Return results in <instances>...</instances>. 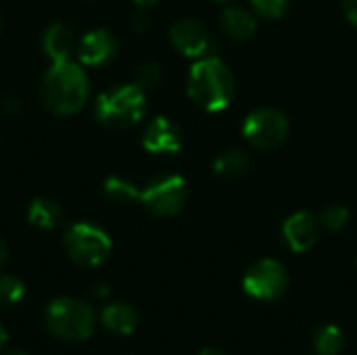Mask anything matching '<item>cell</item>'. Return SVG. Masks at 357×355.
<instances>
[{
    "label": "cell",
    "instance_id": "13",
    "mask_svg": "<svg viewBox=\"0 0 357 355\" xmlns=\"http://www.w3.org/2000/svg\"><path fill=\"white\" fill-rule=\"evenodd\" d=\"M75 46H77L75 36H73L71 27L65 23L56 21V23L48 25L42 33V50L52 63L67 61L71 56V52L75 50Z\"/></svg>",
    "mask_w": 357,
    "mask_h": 355
},
{
    "label": "cell",
    "instance_id": "2",
    "mask_svg": "<svg viewBox=\"0 0 357 355\" xmlns=\"http://www.w3.org/2000/svg\"><path fill=\"white\" fill-rule=\"evenodd\" d=\"M188 96L205 111H224L234 98V77L218 56H201L188 75Z\"/></svg>",
    "mask_w": 357,
    "mask_h": 355
},
{
    "label": "cell",
    "instance_id": "24",
    "mask_svg": "<svg viewBox=\"0 0 357 355\" xmlns=\"http://www.w3.org/2000/svg\"><path fill=\"white\" fill-rule=\"evenodd\" d=\"M21 109V103L13 96H6V98H0V113L2 115H15L19 113Z\"/></svg>",
    "mask_w": 357,
    "mask_h": 355
},
{
    "label": "cell",
    "instance_id": "12",
    "mask_svg": "<svg viewBox=\"0 0 357 355\" xmlns=\"http://www.w3.org/2000/svg\"><path fill=\"white\" fill-rule=\"evenodd\" d=\"M169 40L184 56H192V59L203 56L209 48L207 29L195 19L176 21L169 29Z\"/></svg>",
    "mask_w": 357,
    "mask_h": 355
},
{
    "label": "cell",
    "instance_id": "19",
    "mask_svg": "<svg viewBox=\"0 0 357 355\" xmlns=\"http://www.w3.org/2000/svg\"><path fill=\"white\" fill-rule=\"evenodd\" d=\"M25 299V282L13 274H0V308H15Z\"/></svg>",
    "mask_w": 357,
    "mask_h": 355
},
{
    "label": "cell",
    "instance_id": "28",
    "mask_svg": "<svg viewBox=\"0 0 357 355\" xmlns=\"http://www.w3.org/2000/svg\"><path fill=\"white\" fill-rule=\"evenodd\" d=\"M6 343H8V333H6V328H4V324H2V320H0V354H2V349L6 347Z\"/></svg>",
    "mask_w": 357,
    "mask_h": 355
},
{
    "label": "cell",
    "instance_id": "27",
    "mask_svg": "<svg viewBox=\"0 0 357 355\" xmlns=\"http://www.w3.org/2000/svg\"><path fill=\"white\" fill-rule=\"evenodd\" d=\"M6 259H8V247H6L4 239L0 236V270H2V266L6 264Z\"/></svg>",
    "mask_w": 357,
    "mask_h": 355
},
{
    "label": "cell",
    "instance_id": "32",
    "mask_svg": "<svg viewBox=\"0 0 357 355\" xmlns=\"http://www.w3.org/2000/svg\"><path fill=\"white\" fill-rule=\"evenodd\" d=\"M0 27H2V21H0Z\"/></svg>",
    "mask_w": 357,
    "mask_h": 355
},
{
    "label": "cell",
    "instance_id": "22",
    "mask_svg": "<svg viewBox=\"0 0 357 355\" xmlns=\"http://www.w3.org/2000/svg\"><path fill=\"white\" fill-rule=\"evenodd\" d=\"M163 80V73H161V67L157 63H142L138 69H136V86H140L144 92L159 86Z\"/></svg>",
    "mask_w": 357,
    "mask_h": 355
},
{
    "label": "cell",
    "instance_id": "26",
    "mask_svg": "<svg viewBox=\"0 0 357 355\" xmlns=\"http://www.w3.org/2000/svg\"><path fill=\"white\" fill-rule=\"evenodd\" d=\"M92 295L98 297V299H105V297L109 295V287H107V285H96V287L92 289Z\"/></svg>",
    "mask_w": 357,
    "mask_h": 355
},
{
    "label": "cell",
    "instance_id": "20",
    "mask_svg": "<svg viewBox=\"0 0 357 355\" xmlns=\"http://www.w3.org/2000/svg\"><path fill=\"white\" fill-rule=\"evenodd\" d=\"M343 349V333L337 326H324L316 335V352L318 355H337Z\"/></svg>",
    "mask_w": 357,
    "mask_h": 355
},
{
    "label": "cell",
    "instance_id": "15",
    "mask_svg": "<svg viewBox=\"0 0 357 355\" xmlns=\"http://www.w3.org/2000/svg\"><path fill=\"white\" fill-rule=\"evenodd\" d=\"M222 27L232 40H247L255 33L257 21L253 13L243 6H228L222 13Z\"/></svg>",
    "mask_w": 357,
    "mask_h": 355
},
{
    "label": "cell",
    "instance_id": "29",
    "mask_svg": "<svg viewBox=\"0 0 357 355\" xmlns=\"http://www.w3.org/2000/svg\"><path fill=\"white\" fill-rule=\"evenodd\" d=\"M134 2H136V6H138V8H149V6L157 4L159 0H134Z\"/></svg>",
    "mask_w": 357,
    "mask_h": 355
},
{
    "label": "cell",
    "instance_id": "33",
    "mask_svg": "<svg viewBox=\"0 0 357 355\" xmlns=\"http://www.w3.org/2000/svg\"><path fill=\"white\" fill-rule=\"evenodd\" d=\"M220 2H224V0H220Z\"/></svg>",
    "mask_w": 357,
    "mask_h": 355
},
{
    "label": "cell",
    "instance_id": "16",
    "mask_svg": "<svg viewBox=\"0 0 357 355\" xmlns=\"http://www.w3.org/2000/svg\"><path fill=\"white\" fill-rule=\"evenodd\" d=\"M63 211L56 201L48 197H36L27 205V222L38 230H52L61 224Z\"/></svg>",
    "mask_w": 357,
    "mask_h": 355
},
{
    "label": "cell",
    "instance_id": "8",
    "mask_svg": "<svg viewBox=\"0 0 357 355\" xmlns=\"http://www.w3.org/2000/svg\"><path fill=\"white\" fill-rule=\"evenodd\" d=\"M287 287H289L287 270L276 259H261L253 264L243 278L245 293L261 301L278 299L280 295H284Z\"/></svg>",
    "mask_w": 357,
    "mask_h": 355
},
{
    "label": "cell",
    "instance_id": "14",
    "mask_svg": "<svg viewBox=\"0 0 357 355\" xmlns=\"http://www.w3.org/2000/svg\"><path fill=\"white\" fill-rule=\"evenodd\" d=\"M138 322H140L138 312L130 303H123V301H113V303L105 305L100 312L102 328L113 335H119V337H128V335L136 333Z\"/></svg>",
    "mask_w": 357,
    "mask_h": 355
},
{
    "label": "cell",
    "instance_id": "1",
    "mask_svg": "<svg viewBox=\"0 0 357 355\" xmlns=\"http://www.w3.org/2000/svg\"><path fill=\"white\" fill-rule=\"evenodd\" d=\"M90 96V80L79 63L67 59L52 63L40 82V100L54 115L77 113Z\"/></svg>",
    "mask_w": 357,
    "mask_h": 355
},
{
    "label": "cell",
    "instance_id": "7",
    "mask_svg": "<svg viewBox=\"0 0 357 355\" xmlns=\"http://www.w3.org/2000/svg\"><path fill=\"white\" fill-rule=\"evenodd\" d=\"M138 201L153 216H176L186 201V182L182 176H161L140 190Z\"/></svg>",
    "mask_w": 357,
    "mask_h": 355
},
{
    "label": "cell",
    "instance_id": "25",
    "mask_svg": "<svg viewBox=\"0 0 357 355\" xmlns=\"http://www.w3.org/2000/svg\"><path fill=\"white\" fill-rule=\"evenodd\" d=\"M341 4H343V13H345V17L357 25V0H341Z\"/></svg>",
    "mask_w": 357,
    "mask_h": 355
},
{
    "label": "cell",
    "instance_id": "11",
    "mask_svg": "<svg viewBox=\"0 0 357 355\" xmlns=\"http://www.w3.org/2000/svg\"><path fill=\"white\" fill-rule=\"evenodd\" d=\"M142 146L153 155H174L182 146V136L178 126L169 117H155L144 134H142Z\"/></svg>",
    "mask_w": 357,
    "mask_h": 355
},
{
    "label": "cell",
    "instance_id": "6",
    "mask_svg": "<svg viewBox=\"0 0 357 355\" xmlns=\"http://www.w3.org/2000/svg\"><path fill=\"white\" fill-rule=\"evenodd\" d=\"M243 136L257 149H276L289 136V119L278 109H257L245 119Z\"/></svg>",
    "mask_w": 357,
    "mask_h": 355
},
{
    "label": "cell",
    "instance_id": "21",
    "mask_svg": "<svg viewBox=\"0 0 357 355\" xmlns=\"http://www.w3.org/2000/svg\"><path fill=\"white\" fill-rule=\"evenodd\" d=\"M318 220H320V226H324L328 230H341L349 222V209L343 205H331L322 211V216Z\"/></svg>",
    "mask_w": 357,
    "mask_h": 355
},
{
    "label": "cell",
    "instance_id": "3",
    "mask_svg": "<svg viewBox=\"0 0 357 355\" xmlns=\"http://www.w3.org/2000/svg\"><path fill=\"white\" fill-rule=\"evenodd\" d=\"M44 324L48 333L67 343H84L94 335L96 312L77 297H56L46 305Z\"/></svg>",
    "mask_w": 357,
    "mask_h": 355
},
{
    "label": "cell",
    "instance_id": "5",
    "mask_svg": "<svg viewBox=\"0 0 357 355\" xmlns=\"http://www.w3.org/2000/svg\"><path fill=\"white\" fill-rule=\"evenodd\" d=\"M63 247L69 259L79 268H98L113 251L111 236L100 226L90 222L71 224L63 236Z\"/></svg>",
    "mask_w": 357,
    "mask_h": 355
},
{
    "label": "cell",
    "instance_id": "4",
    "mask_svg": "<svg viewBox=\"0 0 357 355\" xmlns=\"http://www.w3.org/2000/svg\"><path fill=\"white\" fill-rule=\"evenodd\" d=\"M146 94L136 84H121L105 90L96 98V119L105 128L111 130H126L138 123L144 115Z\"/></svg>",
    "mask_w": 357,
    "mask_h": 355
},
{
    "label": "cell",
    "instance_id": "23",
    "mask_svg": "<svg viewBox=\"0 0 357 355\" xmlns=\"http://www.w3.org/2000/svg\"><path fill=\"white\" fill-rule=\"evenodd\" d=\"M251 4L264 17H268V19H280L287 13L289 0H251Z\"/></svg>",
    "mask_w": 357,
    "mask_h": 355
},
{
    "label": "cell",
    "instance_id": "9",
    "mask_svg": "<svg viewBox=\"0 0 357 355\" xmlns=\"http://www.w3.org/2000/svg\"><path fill=\"white\" fill-rule=\"evenodd\" d=\"M75 50H77V59L82 65L100 67L117 54V40L113 38L109 29L96 27L82 36Z\"/></svg>",
    "mask_w": 357,
    "mask_h": 355
},
{
    "label": "cell",
    "instance_id": "10",
    "mask_svg": "<svg viewBox=\"0 0 357 355\" xmlns=\"http://www.w3.org/2000/svg\"><path fill=\"white\" fill-rule=\"evenodd\" d=\"M282 236L295 253H305L318 243L320 220L310 211H297L284 222Z\"/></svg>",
    "mask_w": 357,
    "mask_h": 355
},
{
    "label": "cell",
    "instance_id": "17",
    "mask_svg": "<svg viewBox=\"0 0 357 355\" xmlns=\"http://www.w3.org/2000/svg\"><path fill=\"white\" fill-rule=\"evenodd\" d=\"M249 155L243 153V151H226L222 153L215 163H213V172L218 178L222 180H236V178H243L247 172H249Z\"/></svg>",
    "mask_w": 357,
    "mask_h": 355
},
{
    "label": "cell",
    "instance_id": "30",
    "mask_svg": "<svg viewBox=\"0 0 357 355\" xmlns=\"http://www.w3.org/2000/svg\"><path fill=\"white\" fill-rule=\"evenodd\" d=\"M2 355H29V354H25V352H21V349H8V352H4Z\"/></svg>",
    "mask_w": 357,
    "mask_h": 355
},
{
    "label": "cell",
    "instance_id": "31",
    "mask_svg": "<svg viewBox=\"0 0 357 355\" xmlns=\"http://www.w3.org/2000/svg\"><path fill=\"white\" fill-rule=\"evenodd\" d=\"M199 355H222L218 349H203Z\"/></svg>",
    "mask_w": 357,
    "mask_h": 355
},
{
    "label": "cell",
    "instance_id": "18",
    "mask_svg": "<svg viewBox=\"0 0 357 355\" xmlns=\"http://www.w3.org/2000/svg\"><path fill=\"white\" fill-rule=\"evenodd\" d=\"M105 195L111 201L121 203V205L134 203V201L140 199V190L132 182H128L126 178H121V176H109L105 180Z\"/></svg>",
    "mask_w": 357,
    "mask_h": 355
}]
</instances>
